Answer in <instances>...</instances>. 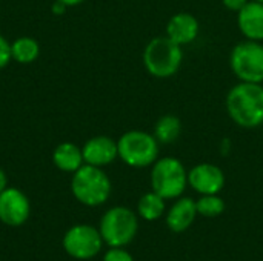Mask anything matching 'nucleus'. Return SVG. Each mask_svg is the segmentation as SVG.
<instances>
[{"label": "nucleus", "mask_w": 263, "mask_h": 261, "mask_svg": "<svg viewBox=\"0 0 263 261\" xmlns=\"http://www.w3.org/2000/svg\"><path fill=\"white\" fill-rule=\"evenodd\" d=\"M230 118L243 129H254L263 125V85L239 82L225 100Z\"/></svg>", "instance_id": "f257e3e1"}, {"label": "nucleus", "mask_w": 263, "mask_h": 261, "mask_svg": "<svg viewBox=\"0 0 263 261\" xmlns=\"http://www.w3.org/2000/svg\"><path fill=\"white\" fill-rule=\"evenodd\" d=\"M146 72L156 78H170L176 75L183 63V49L166 35L151 38L142 54Z\"/></svg>", "instance_id": "f03ea898"}, {"label": "nucleus", "mask_w": 263, "mask_h": 261, "mask_svg": "<svg viewBox=\"0 0 263 261\" xmlns=\"http://www.w3.org/2000/svg\"><path fill=\"white\" fill-rule=\"evenodd\" d=\"M71 191L77 202L96 208L109 198L111 180L102 168L83 165L72 174Z\"/></svg>", "instance_id": "7ed1b4c3"}, {"label": "nucleus", "mask_w": 263, "mask_h": 261, "mask_svg": "<svg viewBox=\"0 0 263 261\" xmlns=\"http://www.w3.org/2000/svg\"><path fill=\"white\" fill-rule=\"evenodd\" d=\"M159 142L154 134L140 129H131L117 140L119 158L131 168L153 166L159 158Z\"/></svg>", "instance_id": "20e7f679"}, {"label": "nucleus", "mask_w": 263, "mask_h": 261, "mask_svg": "<svg viewBox=\"0 0 263 261\" xmlns=\"http://www.w3.org/2000/svg\"><path fill=\"white\" fill-rule=\"evenodd\" d=\"M151 186L165 200L177 198L188 186V171L176 157L157 158L151 169Z\"/></svg>", "instance_id": "39448f33"}, {"label": "nucleus", "mask_w": 263, "mask_h": 261, "mask_svg": "<svg viewBox=\"0 0 263 261\" xmlns=\"http://www.w3.org/2000/svg\"><path fill=\"white\" fill-rule=\"evenodd\" d=\"M230 68L239 82L263 83V43L239 42L230 54Z\"/></svg>", "instance_id": "423d86ee"}, {"label": "nucleus", "mask_w": 263, "mask_h": 261, "mask_svg": "<svg viewBox=\"0 0 263 261\" xmlns=\"http://www.w3.org/2000/svg\"><path fill=\"white\" fill-rule=\"evenodd\" d=\"M137 226V217L131 209L116 206L105 212L99 231L106 245L111 248H123L136 237Z\"/></svg>", "instance_id": "0eeeda50"}, {"label": "nucleus", "mask_w": 263, "mask_h": 261, "mask_svg": "<svg viewBox=\"0 0 263 261\" xmlns=\"http://www.w3.org/2000/svg\"><path fill=\"white\" fill-rule=\"evenodd\" d=\"M103 238L100 231L89 225H77L66 231L63 237L65 252L76 260H89L102 249Z\"/></svg>", "instance_id": "6e6552de"}, {"label": "nucleus", "mask_w": 263, "mask_h": 261, "mask_svg": "<svg viewBox=\"0 0 263 261\" xmlns=\"http://www.w3.org/2000/svg\"><path fill=\"white\" fill-rule=\"evenodd\" d=\"M31 214L28 197L17 188H6L0 194V222L8 226H22Z\"/></svg>", "instance_id": "1a4fd4ad"}, {"label": "nucleus", "mask_w": 263, "mask_h": 261, "mask_svg": "<svg viewBox=\"0 0 263 261\" xmlns=\"http://www.w3.org/2000/svg\"><path fill=\"white\" fill-rule=\"evenodd\" d=\"M188 185L200 195L219 194L225 186V174L217 165L199 163L188 172Z\"/></svg>", "instance_id": "9d476101"}, {"label": "nucleus", "mask_w": 263, "mask_h": 261, "mask_svg": "<svg viewBox=\"0 0 263 261\" xmlns=\"http://www.w3.org/2000/svg\"><path fill=\"white\" fill-rule=\"evenodd\" d=\"M85 165L103 168L111 165L119 157L117 142L108 135L91 137L82 148Z\"/></svg>", "instance_id": "9b49d317"}, {"label": "nucleus", "mask_w": 263, "mask_h": 261, "mask_svg": "<svg viewBox=\"0 0 263 261\" xmlns=\"http://www.w3.org/2000/svg\"><path fill=\"white\" fill-rule=\"evenodd\" d=\"M200 32V23L190 12H177L166 23V37L174 43L185 46L193 43Z\"/></svg>", "instance_id": "f8f14e48"}, {"label": "nucleus", "mask_w": 263, "mask_h": 261, "mask_svg": "<svg viewBox=\"0 0 263 261\" xmlns=\"http://www.w3.org/2000/svg\"><path fill=\"white\" fill-rule=\"evenodd\" d=\"M237 26L247 40L263 42V3L250 0L237 12Z\"/></svg>", "instance_id": "ddd939ff"}, {"label": "nucleus", "mask_w": 263, "mask_h": 261, "mask_svg": "<svg viewBox=\"0 0 263 261\" xmlns=\"http://www.w3.org/2000/svg\"><path fill=\"white\" fill-rule=\"evenodd\" d=\"M196 215H197L196 202L190 197H183V198H179L168 211L166 223L171 231L183 232L193 225Z\"/></svg>", "instance_id": "4468645a"}, {"label": "nucleus", "mask_w": 263, "mask_h": 261, "mask_svg": "<svg viewBox=\"0 0 263 261\" xmlns=\"http://www.w3.org/2000/svg\"><path fill=\"white\" fill-rule=\"evenodd\" d=\"M52 162L57 169L63 172H71V174H74L79 168L85 165L82 148H79L77 145L71 142H65L55 146L52 152Z\"/></svg>", "instance_id": "2eb2a0df"}, {"label": "nucleus", "mask_w": 263, "mask_h": 261, "mask_svg": "<svg viewBox=\"0 0 263 261\" xmlns=\"http://www.w3.org/2000/svg\"><path fill=\"white\" fill-rule=\"evenodd\" d=\"M182 134V122L174 114L162 115L154 125V137L162 145H171L177 142Z\"/></svg>", "instance_id": "dca6fc26"}, {"label": "nucleus", "mask_w": 263, "mask_h": 261, "mask_svg": "<svg viewBox=\"0 0 263 261\" xmlns=\"http://www.w3.org/2000/svg\"><path fill=\"white\" fill-rule=\"evenodd\" d=\"M40 46L32 37H18L11 43V57L20 65H29L39 58Z\"/></svg>", "instance_id": "f3484780"}, {"label": "nucleus", "mask_w": 263, "mask_h": 261, "mask_svg": "<svg viewBox=\"0 0 263 261\" xmlns=\"http://www.w3.org/2000/svg\"><path fill=\"white\" fill-rule=\"evenodd\" d=\"M139 215L146 222L159 220L165 212V198L160 197L157 192H148L145 194L137 205Z\"/></svg>", "instance_id": "a211bd4d"}, {"label": "nucleus", "mask_w": 263, "mask_h": 261, "mask_svg": "<svg viewBox=\"0 0 263 261\" xmlns=\"http://www.w3.org/2000/svg\"><path fill=\"white\" fill-rule=\"evenodd\" d=\"M197 214L213 218L220 215L225 211V202L217 195V194H210V195H202L196 202Z\"/></svg>", "instance_id": "6ab92c4d"}, {"label": "nucleus", "mask_w": 263, "mask_h": 261, "mask_svg": "<svg viewBox=\"0 0 263 261\" xmlns=\"http://www.w3.org/2000/svg\"><path fill=\"white\" fill-rule=\"evenodd\" d=\"M11 60V43L0 34V69L6 68Z\"/></svg>", "instance_id": "aec40b11"}, {"label": "nucleus", "mask_w": 263, "mask_h": 261, "mask_svg": "<svg viewBox=\"0 0 263 261\" xmlns=\"http://www.w3.org/2000/svg\"><path fill=\"white\" fill-rule=\"evenodd\" d=\"M103 261H134L133 257L122 248H112L103 257Z\"/></svg>", "instance_id": "412c9836"}, {"label": "nucleus", "mask_w": 263, "mask_h": 261, "mask_svg": "<svg viewBox=\"0 0 263 261\" xmlns=\"http://www.w3.org/2000/svg\"><path fill=\"white\" fill-rule=\"evenodd\" d=\"M250 0H222V5L233 12H239Z\"/></svg>", "instance_id": "4be33fe9"}, {"label": "nucleus", "mask_w": 263, "mask_h": 261, "mask_svg": "<svg viewBox=\"0 0 263 261\" xmlns=\"http://www.w3.org/2000/svg\"><path fill=\"white\" fill-rule=\"evenodd\" d=\"M66 8H68V6H66V5H63L62 2H57V0H55V2L52 3V12H54L55 15L63 14V12L66 11Z\"/></svg>", "instance_id": "5701e85b"}, {"label": "nucleus", "mask_w": 263, "mask_h": 261, "mask_svg": "<svg viewBox=\"0 0 263 261\" xmlns=\"http://www.w3.org/2000/svg\"><path fill=\"white\" fill-rule=\"evenodd\" d=\"M230 151H231V140H230V138H223V140H222V145H220V152H222V155L230 154Z\"/></svg>", "instance_id": "b1692460"}, {"label": "nucleus", "mask_w": 263, "mask_h": 261, "mask_svg": "<svg viewBox=\"0 0 263 261\" xmlns=\"http://www.w3.org/2000/svg\"><path fill=\"white\" fill-rule=\"evenodd\" d=\"M8 188V178H6V174L0 169V194Z\"/></svg>", "instance_id": "393cba45"}, {"label": "nucleus", "mask_w": 263, "mask_h": 261, "mask_svg": "<svg viewBox=\"0 0 263 261\" xmlns=\"http://www.w3.org/2000/svg\"><path fill=\"white\" fill-rule=\"evenodd\" d=\"M57 2H62L63 5H66V6L69 8V6H77V5H82L85 0H57Z\"/></svg>", "instance_id": "a878e982"}, {"label": "nucleus", "mask_w": 263, "mask_h": 261, "mask_svg": "<svg viewBox=\"0 0 263 261\" xmlns=\"http://www.w3.org/2000/svg\"><path fill=\"white\" fill-rule=\"evenodd\" d=\"M256 2H262V3H263V0H256Z\"/></svg>", "instance_id": "bb28decb"}, {"label": "nucleus", "mask_w": 263, "mask_h": 261, "mask_svg": "<svg viewBox=\"0 0 263 261\" xmlns=\"http://www.w3.org/2000/svg\"><path fill=\"white\" fill-rule=\"evenodd\" d=\"M262 126H263V125H262Z\"/></svg>", "instance_id": "cd10ccee"}]
</instances>
